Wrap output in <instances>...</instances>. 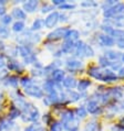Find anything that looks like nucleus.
Segmentation results:
<instances>
[{"label":"nucleus","mask_w":124,"mask_h":131,"mask_svg":"<svg viewBox=\"0 0 124 131\" xmlns=\"http://www.w3.org/2000/svg\"><path fill=\"white\" fill-rule=\"evenodd\" d=\"M67 98H69L71 101H76V100H79L80 98H81V95H80L79 93H76V92H73V90H71V89H69L68 90V96Z\"/></svg>","instance_id":"28"},{"label":"nucleus","mask_w":124,"mask_h":131,"mask_svg":"<svg viewBox=\"0 0 124 131\" xmlns=\"http://www.w3.org/2000/svg\"><path fill=\"white\" fill-rule=\"evenodd\" d=\"M98 130V122L96 121H89L85 126V131H96Z\"/></svg>","instance_id":"33"},{"label":"nucleus","mask_w":124,"mask_h":131,"mask_svg":"<svg viewBox=\"0 0 124 131\" xmlns=\"http://www.w3.org/2000/svg\"><path fill=\"white\" fill-rule=\"evenodd\" d=\"M104 56L111 62V61H114V60H119L120 57H121V54L119 52H115V51H107L104 54Z\"/></svg>","instance_id":"22"},{"label":"nucleus","mask_w":124,"mask_h":131,"mask_svg":"<svg viewBox=\"0 0 124 131\" xmlns=\"http://www.w3.org/2000/svg\"><path fill=\"white\" fill-rule=\"evenodd\" d=\"M99 43L102 46H108V48H110V46H113L115 44V40L113 38H111L110 35L101 34L99 36Z\"/></svg>","instance_id":"7"},{"label":"nucleus","mask_w":124,"mask_h":131,"mask_svg":"<svg viewBox=\"0 0 124 131\" xmlns=\"http://www.w3.org/2000/svg\"><path fill=\"white\" fill-rule=\"evenodd\" d=\"M69 31H70V29L68 28H58L52 32H50L47 38H48L49 41H58V40H61V39H65Z\"/></svg>","instance_id":"2"},{"label":"nucleus","mask_w":124,"mask_h":131,"mask_svg":"<svg viewBox=\"0 0 124 131\" xmlns=\"http://www.w3.org/2000/svg\"><path fill=\"white\" fill-rule=\"evenodd\" d=\"M109 35L113 39H118V40H122L124 39V30H121V29H115L112 28V30L110 31Z\"/></svg>","instance_id":"17"},{"label":"nucleus","mask_w":124,"mask_h":131,"mask_svg":"<svg viewBox=\"0 0 124 131\" xmlns=\"http://www.w3.org/2000/svg\"><path fill=\"white\" fill-rule=\"evenodd\" d=\"M43 90L48 94V95H50V94L52 93H56V84H54L51 79H48V81H46L45 83H43Z\"/></svg>","instance_id":"13"},{"label":"nucleus","mask_w":124,"mask_h":131,"mask_svg":"<svg viewBox=\"0 0 124 131\" xmlns=\"http://www.w3.org/2000/svg\"><path fill=\"white\" fill-rule=\"evenodd\" d=\"M121 59H122V61H123V63H124V53L122 54V55H121Z\"/></svg>","instance_id":"55"},{"label":"nucleus","mask_w":124,"mask_h":131,"mask_svg":"<svg viewBox=\"0 0 124 131\" xmlns=\"http://www.w3.org/2000/svg\"><path fill=\"white\" fill-rule=\"evenodd\" d=\"M5 13H6V8H5V6H0V16H5Z\"/></svg>","instance_id":"50"},{"label":"nucleus","mask_w":124,"mask_h":131,"mask_svg":"<svg viewBox=\"0 0 124 131\" xmlns=\"http://www.w3.org/2000/svg\"><path fill=\"white\" fill-rule=\"evenodd\" d=\"M120 127H121L122 129H124V118L122 119V121H121V123H120Z\"/></svg>","instance_id":"53"},{"label":"nucleus","mask_w":124,"mask_h":131,"mask_svg":"<svg viewBox=\"0 0 124 131\" xmlns=\"http://www.w3.org/2000/svg\"><path fill=\"white\" fill-rule=\"evenodd\" d=\"M109 95H110L112 98H116V99H120L123 96L122 89L121 88H111L110 92H109Z\"/></svg>","instance_id":"26"},{"label":"nucleus","mask_w":124,"mask_h":131,"mask_svg":"<svg viewBox=\"0 0 124 131\" xmlns=\"http://www.w3.org/2000/svg\"><path fill=\"white\" fill-rule=\"evenodd\" d=\"M0 21L3 23V24H9V23H11V21H12V17L11 16H9V14H5V16H2L1 17V19H0Z\"/></svg>","instance_id":"39"},{"label":"nucleus","mask_w":124,"mask_h":131,"mask_svg":"<svg viewBox=\"0 0 124 131\" xmlns=\"http://www.w3.org/2000/svg\"><path fill=\"white\" fill-rule=\"evenodd\" d=\"M120 131H122V130H120Z\"/></svg>","instance_id":"57"},{"label":"nucleus","mask_w":124,"mask_h":131,"mask_svg":"<svg viewBox=\"0 0 124 131\" xmlns=\"http://www.w3.org/2000/svg\"><path fill=\"white\" fill-rule=\"evenodd\" d=\"M118 75H115V73H113L112 70H105L102 71V74H101V77H100V81L102 82H115L118 81Z\"/></svg>","instance_id":"5"},{"label":"nucleus","mask_w":124,"mask_h":131,"mask_svg":"<svg viewBox=\"0 0 124 131\" xmlns=\"http://www.w3.org/2000/svg\"><path fill=\"white\" fill-rule=\"evenodd\" d=\"M20 84L22 85V87H24V88H27V87L33 85V84H32V81H31V79L29 78V77H23V78L20 81Z\"/></svg>","instance_id":"38"},{"label":"nucleus","mask_w":124,"mask_h":131,"mask_svg":"<svg viewBox=\"0 0 124 131\" xmlns=\"http://www.w3.org/2000/svg\"><path fill=\"white\" fill-rule=\"evenodd\" d=\"M45 25V21L42 19H36L33 24H32V30H40Z\"/></svg>","instance_id":"32"},{"label":"nucleus","mask_w":124,"mask_h":131,"mask_svg":"<svg viewBox=\"0 0 124 131\" xmlns=\"http://www.w3.org/2000/svg\"><path fill=\"white\" fill-rule=\"evenodd\" d=\"M11 17H13L14 19H18V21L24 20L27 18V13L23 11V9L21 8H14L11 12Z\"/></svg>","instance_id":"12"},{"label":"nucleus","mask_w":124,"mask_h":131,"mask_svg":"<svg viewBox=\"0 0 124 131\" xmlns=\"http://www.w3.org/2000/svg\"><path fill=\"white\" fill-rule=\"evenodd\" d=\"M8 76V71L7 70H1L0 71V79H3Z\"/></svg>","instance_id":"47"},{"label":"nucleus","mask_w":124,"mask_h":131,"mask_svg":"<svg viewBox=\"0 0 124 131\" xmlns=\"http://www.w3.org/2000/svg\"><path fill=\"white\" fill-rule=\"evenodd\" d=\"M39 6V1L37 0H30L23 3V11L25 10L27 12H34Z\"/></svg>","instance_id":"8"},{"label":"nucleus","mask_w":124,"mask_h":131,"mask_svg":"<svg viewBox=\"0 0 124 131\" xmlns=\"http://www.w3.org/2000/svg\"><path fill=\"white\" fill-rule=\"evenodd\" d=\"M64 71L60 70V68H57L54 70L52 73H51V81H52L54 84H60L62 83V81L64 79Z\"/></svg>","instance_id":"6"},{"label":"nucleus","mask_w":124,"mask_h":131,"mask_svg":"<svg viewBox=\"0 0 124 131\" xmlns=\"http://www.w3.org/2000/svg\"><path fill=\"white\" fill-rule=\"evenodd\" d=\"M24 27L25 25H24L23 21H17V22H14L12 25V30L14 32H21V31H23Z\"/></svg>","instance_id":"30"},{"label":"nucleus","mask_w":124,"mask_h":131,"mask_svg":"<svg viewBox=\"0 0 124 131\" xmlns=\"http://www.w3.org/2000/svg\"><path fill=\"white\" fill-rule=\"evenodd\" d=\"M110 66H111V68H112L113 71H119L120 68L122 67L120 62H116V63H112V62H111V65H110Z\"/></svg>","instance_id":"44"},{"label":"nucleus","mask_w":124,"mask_h":131,"mask_svg":"<svg viewBox=\"0 0 124 131\" xmlns=\"http://www.w3.org/2000/svg\"><path fill=\"white\" fill-rule=\"evenodd\" d=\"M18 117H20V110L13 105V106L10 108L9 118H10V119H16V118H18Z\"/></svg>","instance_id":"29"},{"label":"nucleus","mask_w":124,"mask_h":131,"mask_svg":"<svg viewBox=\"0 0 124 131\" xmlns=\"http://www.w3.org/2000/svg\"><path fill=\"white\" fill-rule=\"evenodd\" d=\"M49 120H50V116L49 115H45V116H43V121H45L46 123H48Z\"/></svg>","instance_id":"51"},{"label":"nucleus","mask_w":124,"mask_h":131,"mask_svg":"<svg viewBox=\"0 0 124 131\" xmlns=\"http://www.w3.org/2000/svg\"><path fill=\"white\" fill-rule=\"evenodd\" d=\"M116 44H118V46L120 49H124V39L118 40V41H116Z\"/></svg>","instance_id":"48"},{"label":"nucleus","mask_w":124,"mask_h":131,"mask_svg":"<svg viewBox=\"0 0 124 131\" xmlns=\"http://www.w3.org/2000/svg\"><path fill=\"white\" fill-rule=\"evenodd\" d=\"M93 55H94V51L92 49V46L86 44V46H85V56L89 57V56H93Z\"/></svg>","instance_id":"40"},{"label":"nucleus","mask_w":124,"mask_h":131,"mask_svg":"<svg viewBox=\"0 0 124 131\" xmlns=\"http://www.w3.org/2000/svg\"><path fill=\"white\" fill-rule=\"evenodd\" d=\"M63 128L67 129L68 131H76L78 130V127H79V120L78 119H73V120H70V121L63 123Z\"/></svg>","instance_id":"15"},{"label":"nucleus","mask_w":124,"mask_h":131,"mask_svg":"<svg viewBox=\"0 0 124 131\" xmlns=\"http://www.w3.org/2000/svg\"><path fill=\"white\" fill-rule=\"evenodd\" d=\"M79 36H80V33L76 30H70L69 33L65 38V41H70V42H76L79 40Z\"/></svg>","instance_id":"18"},{"label":"nucleus","mask_w":124,"mask_h":131,"mask_svg":"<svg viewBox=\"0 0 124 131\" xmlns=\"http://www.w3.org/2000/svg\"><path fill=\"white\" fill-rule=\"evenodd\" d=\"M91 85V82L87 81V79H81L79 83H78V89L80 93L82 92H85V90L89 88V86Z\"/></svg>","instance_id":"24"},{"label":"nucleus","mask_w":124,"mask_h":131,"mask_svg":"<svg viewBox=\"0 0 124 131\" xmlns=\"http://www.w3.org/2000/svg\"><path fill=\"white\" fill-rule=\"evenodd\" d=\"M99 63H100V65L102 67H107V66H110V65H111V62L109 61L105 56H100Z\"/></svg>","instance_id":"37"},{"label":"nucleus","mask_w":124,"mask_h":131,"mask_svg":"<svg viewBox=\"0 0 124 131\" xmlns=\"http://www.w3.org/2000/svg\"><path fill=\"white\" fill-rule=\"evenodd\" d=\"M62 84H63V86L65 88H69V89H72L78 86L76 79L74 77H71V76H65L64 79L62 81Z\"/></svg>","instance_id":"11"},{"label":"nucleus","mask_w":124,"mask_h":131,"mask_svg":"<svg viewBox=\"0 0 124 131\" xmlns=\"http://www.w3.org/2000/svg\"><path fill=\"white\" fill-rule=\"evenodd\" d=\"M24 62H25V64L36 63V55H34V54H31V55L24 57Z\"/></svg>","instance_id":"41"},{"label":"nucleus","mask_w":124,"mask_h":131,"mask_svg":"<svg viewBox=\"0 0 124 131\" xmlns=\"http://www.w3.org/2000/svg\"><path fill=\"white\" fill-rule=\"evenodd\" d=\"M104 17L107 19H113L114 21L124 20V3L118 2L111 8L104 11Z\"/></svg>","instance_id":"1"},{"label":"nucleus","mask_w":124,"mask_h":131,"mask_svg":"<svg viewBox=\"0 0 124 131\" xmlns=\"http://www.w3.org/2000/svg\"><path fill=\"white\" fill-rule=\"evenodd\" d=\"M10 32L5 25H0V39H7L9 38Z\"/></svg>","instance_id":"34"},{"label":"nucleus","mask_w":124,"mask_h":131,"mask_svg":"<svg viewBox=\"0 0 124 131\" xmlns=\"http://www.w3.org/2000/svg\"><path fill=\"white\" fill-rule=\"evenodd\" d=\"M18 51H19L20 55L23 56V59L32 54L31 53V49H30V46H29V45H20L19 48H18Z\"/></svg>","instance_id":"19"},{"label":"nucleus","mask_w":124,"mask_h":131,"mask_svg":"<svg viewBox=\"0 0 124 131\" xmlns=\"http://www.w3.org/2000/svg\"><path fill=\"white\" fill-rule=\"evenodd\" d=\"M101 74H102V70L100 67H91L89 68V75L94 77L98 81H100V77H101Z\"/></svg>","instance_id":"20"},{"label":"nucleus","mask_w":124,"mask_h":131,"mask_svg":"<svg viewBox=\"0 0 124 131\" xmlns=\"http://www.w3.org/2000/svg\"><path fill=\"white\" fill-rule=\"evenodd\" d=\"M24 93L27 94L28 96H31V97H34V98H42L43 97V90L40 88L39 86H36V85H31L24 88Z\"/></svg>","instance_id":"3"},{"label":"nucleus","mask_w":124,"mask_h":131,"mask_svg":"<svg viewBox=\"0 0 124 131\" xmlns=\"http://www.w3.org/2000/svg\"><path fill=\"white\" fill-rule=\"evenodd\" d=\"M1 100H2V95L0 94V101H1Z\"/></svg>","instance_id":"56"},{"label":"nucleus","mask_w":124,"mask_h":131,"mask_svg":"<svg viewBox=\"0 0 124 131\" xmlns=\"http://www.w3.org/2000/svg\"><path fill=\"white\" fill-rule=\"evenodd\" d=\"M86 111L89 112V114H92V115H94V114H96L98 111H99V109H100V107H99V105H98V103L96 101H94V100H91V101H89L87 103V105H86Z\"/></svg>","instance_id":"16"},{"label":"nucleus","mask_w":124,"mask_h":131,"mask_svg":"<svg viewBox=\"0 0 124 131\" xmlns=\"http://www.w3.org/2000/svg\"><path fill=\"white\" fill-rule=\"evenodd\" d=\"M50 130L51 131H62L63 130V123L59 122V121L52 122L50 125Z\"/></svg>","instance_id":"31"},{"label":"nucleus","mask_w":124,"mask_h":131,"mask_svg":"<svg viewBox=\"0 0 124 131\" xmlns=\"http://www.w3.org/2000/svg\"><path fill=\"white\" fill-rule=\"evenodd\" d=\"M67 1L65 0H52V3L53 6H62L63 3H65Z\"/></svg>","instance_id":"46"},{"label":"nucleus","mask_w":124,"mask_h":131,"mask_svg":"<svg viewBox=\"0 0 124 131\" xmlns=\"http://www.w3.org/2000/svg\"><path fill=\"white\" fill-rule=\"evenodd\" d=\"M76 116H78V118H85L86 117V114H87V111H86V109L84 107H80L76 109Z\"/></svg>","instance_id":"35"},{"label":"nucleus","mask_w":124,"mask_h":131,"mask_svg":"<svg viewBox=\"0 0 124 131\" xmlns=\"http://www.w3.org/2000/svg\"><path fill=\"white\" fill-rule=\"evenodd\" d=\"M51 10H53V7L51 6V5H48V3H46V5L42 7L41 12H42V13H46V12H49V11H51Z\"/></svg>","instance_id":"43"},{"label":"nucleus","mask_w":124,"mask_h":131,"mask_svg":"<svg viewBox=\"0 0 124 131\" xmlns=\"http://www.w3.org/2000/svg\"><path fill=\"white\" fill-rule=\"evenodd\" d=\"M82 67H83V64L81 61L71 60L67 62V68L69 71H78V70H81Z\"/></svg>","instance_id":"9"},{"label":"nucleus","mask_w":124,"mask_h":131,"mask_svg":"<svg viewBox=\"0 0 124 131\" xmlns=\"http://www.w3.org/2000/svg\"><path fill=\"white\" fill-rule=\"evenodd\" d=\"M29 121H37L39 119V110L36 107L30 108V111H29Z\"/></svg>","instance_id":"25"},{"label":"nucleus","mask_w":124,"mask_h":131,"mask_svg":"<svg viewBox=\"0 0 124 131\" xmlns=\"http://www.w3.org/2000/svg\"><path fill=\"white\" fill-rule=\"evenodd\" d=\"M61 118H62V122L65 123L70 120H73L74 119V116H73V111L71 110H65L61 114Z\"/></svg>","instance_id":"23"},{"label":"nucleus","mask_w":124,"mask_h":131,"mask_svg":"<svg viewBox=\"0 0 124 131\" xmlns=\"http://www.w3.org/2000/svg\"><path fill=\"white\" fill-rule=\"evenodd\" d=\"M41 129H42V128H41V126H40V123L36 122V123H33V125L28 126L27 128L24 129V131H40Z\"/></svg>","instance_id":"36"},{"label":"nucleus","mask_w":124,"mask_h":131,"mask_svg":"<svg viewBox=\"0 0 124 131\" xmlns=\"http://www.w3.org/2000/svg\"><path fill=\"white\" fill-rule=\"evenodd\" d=\"M3 49H5V45H3L2 42H0V50H3Z\"/></svg>","instance_id":"54"},{"label":"nucleus","mask_w":124,"mask_h":131,"mask_svg":"<svg viewBox=\"0 0 124 131\" xmlns=\"http://www.w3.org/2000/svg\"><path fill=\"white\" fill-rule=\"evenodd\" d=\"M75 8V5H68L67 2L63 3L62 6H60V9L62 10H67V9H74Z\"/></svg>","instance_id":"45"},{"label":"nucleus","mask_w":124,"mask_h":131,"mask_svg":"<svg viewBox=\"0 0 124 131\" xmlns=\"http://www.w3.org/2000/svg\"><path fill=\"white\" fill-rule=\"evenodd\" d=\"M3 66H5V61H3L1 57V59H0V68H2Z\"/></svg>","instance_id":"52"},{"label":"nucleus","mask_w":124,"mask_h":131,"mask_svg":"<svg viewBox=\"0 0 124 131\" xmlns=\"http://www.w3.org/2000/svg\"><path fill=\"white\" fill-rule=\"evenodd\" d=\"M59 17H60L59 12H57V11L51 12L49 16L46 18V20H45V27L48 28V29H52L54 25L58 23V21H59Z\"/></svg>","instance_id":"4"},{"label":"nucleus","mask_w":124,"mask_h":131,"mask_svg":"<svg viewBox=\"0 0 124 131\" xmlns=\"http://www.w3.org/2000/svg\"><path fill=\"white\" fill-rule=\"evenodd\" d=\"M75 49V43L74 42H70V41H65L61 46V52L64 54H69L71 53L72 51H74Z\"/></svg>","instance_id":"14"},{"label":"nucleus","mask_w":124,"mask_h":131,"mask_svg":"<svg viewBox=\"0 0 124 131\" xmlns=\"http://www.w3.org/2000/svg\"><path fill=\"white\" fill-rule=\"evenodd\" d=\"M85 46L86 44L82 41H78L75 43L74 53L76 56H85Z\"/></svg>","instance_id":"10"},{"label":"nucleus","mask_w":124,"mask_h":131,"mask_svg":"<svg viewBox=\"0 0 124 131\" xmlns=\"http://www.w3.org/2000/svg\"><path fill=\"white\" fill-rule=\"evenodd\" d=\"M118 77H120V78H124V66H122V67L119 70Z\"/></svg>","instance_id":"49"},{"label":"nucleus","mask_w":124,"mask_h":131,"mask_svg":"<svg viewBox=\"0 0 124 131\" xmlns=\"http://www.w3.org/2000/svg\"><path fill=\"white\" fill-rule=\"evenodd\" d=\"M82 7H86V8H91V7H96L98 3L96 2H93V1H83L81 3Z\"/></svg>","instance_id":"42"},{"label":"nucleus","mask_w":124,"mask_h":131,"mask_svg":"<svg viewBox=\"0 0 124 131\" xmlns=\"http://www.w3.org/2000/svg\"><path fill=\"white\" fill-rule=\"evenodd\" d=\"M8 68L10 71H16L18 73H21L23 71L22 67L20 66V64L18 63V62H9L8 63Z\"/></svg>","instance_id":"27"},{"label":"nucleus","mask_w":124,"mask_h":131,"mask_svg":"<svg viewBox=\"0 0 124 131\" xmlns=\"http://www.w3.org/2000/svg\"><path fill=\"white\" fill-rule=\"evenodd\" d=\"M6 84L8 86H11V87H14V88H16V87H18V85H19V78L14 75L8 76L6 79Z\"/></svg>","instance_id":"21"}]
</instances>
